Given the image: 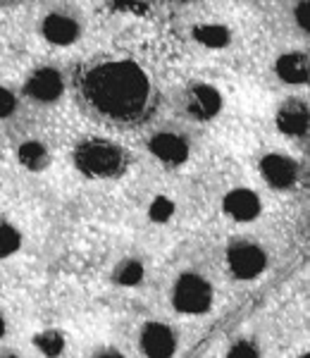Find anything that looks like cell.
I'll use <instances>...</instances> for the list:
<instances>
[{"label":"cell","mask_w":310,"mask_h":358,"mask_svg":"<svg viewBox=\"0 0 310 358\" xmlns=\"http://www.w3.org/2000/svg\"><path fill=\"white\" fill-rule=\"evenodd\" d=\"M148 77L134 62H108L91 69L84 79L86 101L115 120L136 117L148 101Z\"/></svg>","instance_id":"1"},{"label":"cell","mask_w":310,"mask_h":358,"mask_svg":"<svg viewBox=\"0 0 310 358\" xmlns=\"http://www.w3.org/2000/svg\"><path fill=\"white\" fill-rule=\"evenodd\" d=\"M0 358H17V356H0Z\"/></svg>","instance_id":"25"},{"label":"cell","mask_w":310,"mask_h":358,"mask_svg":"<svg viewBox=\"0 0 310 358\" xmlns=\"http://www.w3.org/2000/svg\"><path fill=\"white\" fill-rule=\"evenodd\" d=\"M186 108L193 117L198 120H212L222 110V94L210 84H196L189 91Z\"/></svg>","instance_id":"7"},{"label":"cell","mask_w":310,"mask_h":358,"mask_svg":"<svg viewBox=\"0 0 310 358\" xmlns=\"http://www.w3.org/2000/svg\"><path fill=\"white\" fill-rule=\"evenodd\" d=\"M175 306L177 310L189 315L205 313L212 303V289L210 285L198 275H182L175 285Z\"/></svg>","instance_id":"3"},{"label":"cell","mask_w":310,"mask_h":358,"mask_svg":"<svg viewBox=\"0 0 310 358\" xmlns=\"http://www.w3.org/2000/svg\"><path fill=\"white\" fill-rule=\"evenodd\" d=\"M227 261L234 275L251 280L265 270V251L256 244H234L227 253Z\"/></svg>","instance_id":"4"},{"label":"cell","mask_w":310,"mask_h":358,"mask_svg":"<svg viewBox=\"0 0 310 358\" xmlns=\"http://www.w3.org/2000/svg\"><path fill=\"white\" fill-rule=\"evenodd\" d=\"M22 244V234L17 232V227H13L10 222H0V261L20 248Z\"/></svg>","instance_id":"17"},{"label":"cell","mask_w":310,"mask_h":358,"mask_svg":"<svg viewBox=\"0 0 310 358\" xmlns=\"http://www.w3.org/2000/svg\"><path fill=\"white\" fill-rule=\"evenodd\" d=\"M196 41L205 48H225L229 43V29L220 24H205L196 29Z\"/></svg>","instance_id":"15"},{"label":"cell","mask_w":310,"mask_h":358,"mask_svg":"<svg viewBox=\"0 0 310 358\" xmlns=\"http://www.w3.org/2000/svg\"><path fill=\"white\" fill-rule=\"evenodd\" d=\"M227 358H260V351L256 349V344L251 342H237L229 349Z\"/></svg>","instance_id":"21"},{"label":"cell","mask_w":310,"mask_h":358,"mask_svg":"<svg viewBox=\"0 0 310 358\" xmlns=\"http://www.w3.org/2000/svg\"><path fill=\"white\" fill-rule=\"evenodd\" d=\"M115 277H117L119 285L136 287L143 277H146V270H143V263H139V261H124L122 265H119V270Z\"/></svg>","instance_id":"18"},{"label":"cell","mask_w":310,"mask_h":358,"mask_svg":"<svg viewBox=\"0 0 310 358\" xmlns=\"http://www.w3.org/2000/svg\"><path fill=\"white\" fill-rule=\"evenodd\" d=\"M17 158L20 163L29 167V170H43L48 165L50 155H48V148L43 146L41 141H24L17 151Z\"/></svg>","instance_id":"14"},{"label":"cell","mask_w":310,"mask_h":358,"mask_svg":"<svg viewBox=\"0 0 310 358\" xmlns=\"http://www.w3.org/2000/svg\"><path fill=\"white\" fill-rule=\"evenodd\" d=\"M225 213L239 222H251L260 215V201L251 189H234L225 196Z\"/></svg>","instance_id":"10"},{"label":"cell","mask_w":310,"mask_h":358,"mask_svg":"<svg viewBox=\"0 0 310 358\" xmlns=\"http://www.w3.org/2000/svg\"><path fill=\"white\" fill-rule=\"evenodd\" d=\"M34 344H36V349L41 351L43 356L55 358L62 354V349H65V337H62L60 332H41V334H36Z\"/></svg>","instance_id":"16"},{"label":"cell","mask_w":310,"mask_h":358,"mask_svg":"<svg viewBox=\"0 0 310 358\" xmlns=\"http://www.w3.org/2000/svg\"><path fill=\"white\" fill-rule=\"evenodd\" d=\"M308 15H310V5L308 3H301L296 8V22H298V27L306 31V29L310 27V22H308Z\"/></svg>","instance_id":"22"},{"label":"cell","mask_w":310,"mask_h":358,"mask_svg":"<svg viewBox=\"0 0 310 358\" xmlns=\"http://www.w3.org/2000/svg\"><path fill=\"white\" fill-rule=\"evenodd\" d=\"M17 108V98L10 89H5V86H0V120L10 117V115L15 113Z\"/></svg>","instance_id":"20"},{"label":"cell","mask_w":310,"mask_h":358,"mask_svg":"<svg viewBox=\"0 0 310 358\" xmlns=\"http://www.w3.org/2000/svg\"><path fill=\"white\" fill-rule=\"evenodd\" d=\"M27 94L38 103H53L62 96L65 91V79L62 74L53 67H41L29 77L27 82Z\"/></svg>","instance_id":"5"},{"label":"cell","mask_w":310,"mask_h":358,"mask_svg":"<svg viewBox=\"0 0 310 358\" xmlns=\"http://www.w3.org/2000/svg\"><path fill=\"white\" fill-rule=\"evenodd\" d=\"M151 151L163 163L182 165L189 158V143L182 136L172 134V131H163V134H155L151 138Z\"/></svg>","instance_id":"11"},{"label":"cell","mask_w":310,"mask_h":358,"mask_svg":"<svg viewBox=\"0 0 310 358\" xmlns=\"http://www.w3.org/2000/svg\"><path fill=\"white\" fill-rule=\"evenodd\" d=\"M96 358H124V356L119 354L117 349H105V351H101V354L96 356Z\"/></svg>","instance_id":"23"},{"label":"cell","mask_w":310,"mask_h":358,"mask_svg":"<svg viewBox=\"0 0 310 358\" xmlns=\"http://www.w3.org/2000/svg\"><path fill=\"white\" fill-rule=\"evenodd\" d=\"M260 170H263V177L267 179L272 187L277 189H286L296 182V175H298V167L291 158L286 155H279V153H270L265 158L260 160Z\"/></svg>","instance_id":"9"},{"label":"cell","mask_w":310,"mask_h":358,"mask_svg":"<svg viewBox=\"0 0 310 358\" xmlns=\"http://www.w3.org/2000/svg\"><path fill=\"white\" fill-rule=\"evenodd\" d=\"M277 124L284 134L289 136H301L308 129V108L298 101H291L279 110L277 115Z\"/></svg>","instance_id":"12"},{"label":"cell","mask_w":310,"mask_h":358,"mask_svg":"<svg viewBox=\"0 0 310 358\" xmlns=\"http://www.w3.org/2000/svg\"><path fill=\"white\" fill-rule=\"evenodd\" d=\"M148 215H151L153 222H168L175 215V203L170 199H165V196H158L148 208Z\"/></svg>","instance_id":"19"},{"label":"cell","mask_w":310,"mask_h":358,"mask_svg":"<svg viewBox=\"0 0 310 358\" xmlns=\"http://www.w3.org/2000/svg\"><path fill=\"white\" fill-rule=\"evenodd\" d=\"M43 36L48 43L53 45H72L79 38L82 29H79V22L74 17L65 15V13H53L43 20L41 27Z\"/></svg>","instance_id":"8"},{"label":"cell","mask_w":310,"mask_h":358,"mask_svg":"<svg viewBox=\"0 0 310 358\" xmlns=\"http://www.w3.org/2000/svg\"><path fill=\"white\" fill-rule=\"evenodd\" d=\"M77 167L89 177H115L124 167V153L115 143L108 141H86L77 148Z\"/></svg>","instance_id":"2"},{"label":"cell","mask_w":310,"mask_h":358,"mask_svg":"<svg viewBox=\"0 0 310 358\" xmlns=\"http://www.w3.org/2000/svg\"><path fill=\"white\" fill-rule=\"evenodd\" d=\"M277 74L286 84L308 82V57L303 53H286L277 60Z\"/></svg>","instance_id":"13"},{"label":"cell","mask_w":310,"mask_h":358,"mask_svg":"<svg viewBox=\"0 0 310 358\" xmlns=\"http://www.w3.org/2000/svg\"><path fill=\"white\" fill-rule=\"evenodd\" d=\"M298 358H308V356H306V354H303V356H298Z\"/></svg>","instance_id":"26"},{"label":"cell","mask_w":310,"mask_h":358,"mask_svg":"<svg viewBox=\"0 0 310 358\" xmlns=\"http://www.w3.org/2000/svg\"><path fill=\"white\" fill-rule=\"evenodd\" d=\"M141 349L148 358H172L177 349V339L168 325L148 322L141 332Z\"/></svg>","instance_id":"6"},{"label":"cell","mask_w":310,"mask_h":358,"mask_svg":"<svg viewBox=\"0 0 310 358\" xmlns=\"http://www.w3.org/2000/svg\"><path fill=\"white\" fill-rule=\"evenodd\" d=\"M5 334V320H3V315H0V337Z\"/></svg>","instance_id":"24"}]
</instances>
